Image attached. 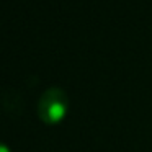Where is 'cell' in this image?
Listing matches in <instances>:
<instances>
[{
  "instance_id": "cell-1",
  "label": "cell",
  "mask_w": 152,
  "mask_h": 152,
  "mask_svg": "<svg viewBox=\"0 0 152 152\" xmlns=\"http://www.w3.org/2000/svg\"><path fill=\"white\" fill-rule=\"evenodd\" d=\"M69 111V96L61 87L44 90L38 102V116L49 126L59 124Z\"/></svg>"
},
{
  "instance_id": "cell-2",
  "label": "cell",
  "mask_w": 152,
  "mask_h": 152,
  "mask_svg": "<svg viewBox=\"0 0 152 152\" xmlns=\"http://www.w3.org/2000/svg\"><path fill=\"white\" fill-rule=\"evenodd\" d=\"M0 152H12L10 147H8L7 144H4V142H0Z\"/></svg>"
}]
</instances>
